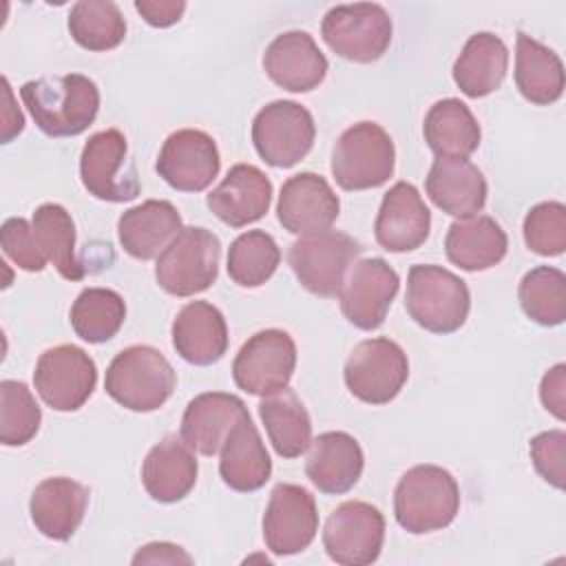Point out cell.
<instances>
[{"label":"cell","instance_id":"obj_17","mask_svg":"<svg viewBox=\"0 0 566 566\" xmlns=\"http://www.w3.org/2000/svg\"><path fill=\"white\" fill-rule=\"evenodd\" d=\"M159 177L179 192H201L219 175L217 142L199 128H181L166 137L157 164Z\"/></svg>","mask_w":566,"mask_h":566},{"label":"cell","instance_id":"obj_10","mask_svg":"<svg viewBox=\"0 0 566 566\" xmlns=\"http://www.w3.org/2000/svg\"><path fill=\"white\" fill-rule=\"evenodd\" d=\"M312 113L292 99L265 104L252 119V144L259 157L274 168L296 166L314 146Z\"/></svg>","mask_w":566,"mask_h":566},{"label":"cell","instance_id":"obj_46","mask_svg":"<svg viewBox=\"0 0 566 566\" xmlns=\"http://www.w3.org/2000/svg\"><path fill=\"white\" fill-rule=\"evenodd\" d=\"M133 564H192V557L177 544L150 542L133 555Z\"/></svg>","mask_w":566,"mask_h":566},{"label":"cell","instance_id":"obj_26","mask_svg":"<svg viewBox=\"0 0 566 566\" xmlns=\"http://www.w3.org/2000/svg\"><path fill=\"white\" fill-rule=\"evenodd\" d=\"M172 347L190 365H212L228 349V325L219 307L208 301L186 303L172 321Z\"/></svg>","mask_w":566,"mask_h":566},{"label":"cell","instance_id":"obj_39","mask_svg":"<svg viewBox=\"0 0 566 566\" xmlns=\"http://www.w3.org/2000/svg\"><path fill=\"white\" fill-rule=\"evenodd\" d=\"M281 250L265 230L241 232L228 248V276L241 287L263 285L279 268Z\"/></svg>","mask_w":566,"mask_h":566},{"label":"cell","instance_id":"obj_40","mask_svg":"<svg viewBox=\"0 0 566 566\" xmlns=\"http://www.w3.org/2000/svg\"><path fill=\"white\" fill-rule=\"evenodd\" d=\"M42 411L31 389L22 380L0 382V442L4 447H22L31 442L40 429Z\"/></svg>","mask_w":566,"mask_h":566},{"label":"cell","instance_id":"obj_3","mask_svg":"<svg viewBox=\"0 0 566 566\" xmlns=\"http://www.w3.org/2000/svg\"><path fill=\"white\" fill-rule=\"evenodd\" d=\"M177 374L168 358L150 345H130L108 365L106 394L124 409L148 413L159 409L175 391Z\"/></svg>","mask_w":566,"mask_h":566},{"label":"cell","instance_id":"obj_4","mask_svg":"<svg viewBox=\"0 0 566 566\" xmlns=\"http://www.w3.org/2000/svg\"><path fill=\"white\" fill-rule=\"evenodd\" d=\"M405 310L422 329L431 334L458 332L471 310L467 281L442 265H411L407 274Z\"/></svg>","mask_w":566,"mask_h":566},{"label":"cell","instance_id":"obj_32","mask_svg":"<svg viewBox=\"0 0 566 566\" xmlns=\"http://www.w3.org/2000/svg\"><path fill=\"white\" fill-rule=\"evenodd\" d=\"M513 75L517 91L531 104L548 106L564 93V64L559 55L524 31L517 33Z\"/></svg>","mask_w":566,"mask_h":566},{"label":"cell","instance_id":"obj_1","mask_svg":"<svg viewBox=\"0 0 566 566\" xmlns=\"http://www.w3.org/2000/svg\"><path fill=\"white\" fill-rule=\"evenodd\" d=\"M20 97L35 126L49 137L84 133L99 111V88L82 73L29 80L20 86Z\"/></svg>","mask_w":566,"mask_h":566},{"label":"cell","instance_id":"obj_43","mask_svg":"<svg viewBox=\"0 0 566 566\" xmlns=\"http://www.w3.org/2000/svg\"><path fill=\"white\" fill-rule=\"evenodd\" d=\"M528 453L533 460L535 471L555 489H564V458H566V433L562 429H551L537 433L531 444Z\"/></svg>","mask_w":566,"mask_h":566},{"label":"cell","instance_id":"obj_35","mask_svg":"<svg viewBox=\"0 0 566 566\" xmlns=\"http://www.w3.org/2000/svg\"><path fill=\"white\" fill-rule=\"evenodd\" d=\"M33 237L49 263L66 281H82L86 265L75 256V223L71 212L60 203H42L31 219Z\"/></svg>","mask_w":566,"mask_h":566},{"label":"cell","instance_id":"obj_29","mask_svg":"<svg viewBox=\"0 0 566 566\" xmlns=\"http://www.w3.org/2000/svg\"><path fill=\"white\" fill-rule=\"evenodd\" d=\"M219 475L226 486L239 493L259 491L270 480L272 460L250 413L243 416L228 433L221 447Z\"/></svg>","mask_w":566,"mask_h":566},{"label":"cell","instance_id":"obj_20","mask_svg":"<svg viewBox=\"0 0 566 566\" xmlns=\"http://www.w3.org/2000/svg\"><path fill=\"white\" fill-rule=\"evenodd\" d=\"M327 66V57L307 31H285L263 53L268 77L292 93L314 91L325 80Z\"/></svg>","mask_w":566,"mask_h":566},{"label":"cell","instance_id":"obj_42","mask_svg":"<svg viewBox=\"0 0 566 566\" xmlns=\"http://www.w3.org/2000/svg\"><path fill=\"white\" fill-rule=\"evenodd\" d=\"M0 243L2 252L24 272H42L46 265L44 254L40 252L33 228L22 217H9L4 219L0 228Z\"/></svg>","mask_w":566,"mask_h":566},{"label":"cell","instance_id":"obj_37","mask_svg":"<svg viewBox=\"0 0 566 566\" xmlns=\"http://www.w3.org/2000/svg\"><path fill=\"white\" fill-rule=\"evenodd\" d=\"M69 33L86 51H111L126 38V20L111 0H80L69 13Z\"/></svg>","mask_w":566,"mask_h":566},{"label":"cell","instance_id":"obj_41","mask_svg":"<svg viewBox=\"0 0 566 566\" xmlns=\"http://www.w3.org/2000/svg\"><path fill=\"white\" fill-rule=\"evenodd\" d=\"M524 243L539 256H559L566 250V206L542 201L524 217Z\"/></svg>","mask_w":566,"mask_h":566},{"label":"cell","instance_id":"obj_22","mask_svg":"<svg viewBox=\"0 0 566 566\" xmlns=\"http://www.w3.org/2000/svg\"><path fill=\"white\" fill-rule=\"evenodd\" d=\"M248 413L250 411L239 396L228 391H203L186 405L179 436L192 451L210 458L221 451L232 427Z\"/></svg>","mask_w":566,"mask_h":566},{"label":"cell","instance_id":"obj_47","mask_svg":"<svg viewBox=\"0 0 566 566\" xmlns=\"http://www.w3.org/2000/svg\"><path fill=\"white\" fill-rule=\"evenodd\" d=\"M2 95H4V106H2V133L0 139L2 144H9L13 137H18L24 130V115L15 106L13 91L7 77H2Z\"/></svg>","mask_w":566,"mask_h":566},{"label":"cell","instance_id":"obj_33","mask_svg":"<svg viewBox=\"0 0 566 566\" xmlns=\"http://www.w3.org/2000/svg\"><path fill=\"white\" fill-rule=\"evenodd\" d=\"M422 135L436 157L467 159L480 146V124L471 108L458 97L438 99L424 115Z\"/></svg>","mask_w":566,"mask_h":566},{"label":"cell","instance_id":"obj_6","mask_svg":"<svg viewBox=\"0 0 566 566\" xmlns=\"http://www.w3.org/2000/svg\"><path fill=\"white\" fill-rule=\"evenodd\" d=\"M360 243L340 230H321L303 234L290 245L287 263L296 281L312 294L323 298L340 296Z\"/></svg>","mask_w":566,"mask_h":566},{"label":"cell","instance_id":"obj_13","mask_svg":"<svg viewBox=\"0 0 566 566\" xmlns=\"http://www.w3.org/2000/svg\"><path fill=\"white\" fill-rule=\"evenodd\" d=\"M33 385L53 411H77L95 391L97 367L82 347L71 343L55 345L40 354Z\"/></svg>","mask_w":566,"mask_h":566},{"label":"cell","instance_id":"obj_28","mask_svg":"<svg viewBox=\"0 0 566 566\" xmlns=\"http://www.w3.org/2000/svg\"><path fill=\"white\" fill-rule=\"evenodd\" d=\"M181 214L166 199H146L122 212L117 221L119 245L139 261L155 259L181 232Z\"/></svg>","mask_w":566,"mask_h":566},{"label":"cell","instance_id":"obj_5","mask_svg":"<svg viewBox=\"0 0 566 566\" xmlns=\"http://www.w3.org/2000/svg\"><path fill=\"white\" fill-rule=\"evenodd\" d=\"M396 148L376 122H358L340 133L332 150V177L343 190L378 188L394 175Z\"/></svg>","mask_w":566,"mask_h":566},{"label":"cell","instance_id":"obj_18","mask_svg":"<svg viewBox=\"0 0 566 566\" xmlns=\"http://www.w3.org/2000/svg\"><path fill=\"white\" fill-rule=\"evenodd\" d=\"M340 212V199L329 181L316 172H296L281 186L276 219L292 234H312L327 230Z\"/></svg>","mask_w":566,"mask_h":566},{"label":"cell","instance_id":"obj_27","mask_svg":"<svg viewBox=\"0 0 566 566\" xmlns=\"http://www.w3.org/2000/svg\"><path fill=\"white\" fill-rule=\"evenodd\" d=\"M199 464L181 436H166L144 458L142 484L161 504L184 500L197 484Z\"/></svg>","mask_w":566,"mask_h":566},{"label":"cell","instance_id":"obj_23","mask_svg":"<svg viewBox=\"0 0 566 566\" xmlns=\"http://www.w3.org/2000/svg\"><path fill=\"white\" fill-rule=\"evenodd\" d=\"M88 486L77 480L55 475L42 480L29 500V513L35 528L55 542H66L80 528L86 506H88Z\"/></svg>","mask_w":566,"mask_h":566},{"label":"cell","instance_id":"obj_2","mask_svg":"<svg viewBox=\"0 0 566 566\" xmlns=\"http://www.w3.org/2000/svg\"><path fill=\"white\" fill-rule=\"evenodd\" d=\"M460 511V486L438 464H416L402 473L394 491L396 522L413 535L447 528Z\"/></svg>","mask_w":566,"mask_h":566},{"label":"cell","instance_id":"obj_36","mask_svg":"<svg viewBox=\"0 0 566 566\" xmlns=\"http://www.w3.org/2000/svg\"><path fill=\"white\" fill-rule=\"evenodd\" d=\"M73 332L93 345L111 340L126 318L124 298L108 287H86L77 294L69 312Z\"/></svg>","mask_w":566,"mask_h":566},{"label":"cell","instance_id":"obj_44","mask_svg":"<svg viewBox=\"0 0 566 566\" xmlns=\"http://www.w3.org/2000/svg\"><path fill=\"white\" fill-rule=\"evenodd\" d=\"M539 400L546 411L557 420L566 418V365L557 363L551 367L539 382Z\"/></svg>","mask_w":566,"mask_h":566},{"label":"cell","instance_id":"obj_7","mask_svg":"<svg viewBox=\"0 0 566 566\" xmlns=\"http://www.w3.org/2000/svg\"><path fill=\"white\" fill-rule=\"evenodd\" d=\"M221 243L214 232L188 226L164 248L155 263L157 285L172 296L206 292L219 276Z\"/></svg>","mask_w":566,"mask_h":566},{"label":"cell","instance_id":"obj_11","mask_svg":"<svg viewBox=\"0 0 566 566\" xmlns=\"http://www.w3.org/2000/svg\"><path fill=\"white\" fill-rule=\"evenodd\" d=\"M82 186L95 199L122 203L139 195V177L128 157V142L122 130L106 128L93 133L80 155Z\"/></svg>","mask_w":566,"mask_h":566},{"label":"cell","instance_id":"obj_9","mask_svg":"<svg viewBox=\"0 0 566 566\" xmlns=\"http://www.w3.org/2000/svg\"><path fill=\"white\" fill-rule=\"evenodd\" d=\"M409 360L405 349L387 338H365L347 356L343 367L345 387L354 398L367 405H387L405 387Z\"/></svg>","mask_w":566,"mask_h":566},{"label":"cell","instance_id":"obj_15","mask_svg":"<svg viewBox=\"0 0 566 566\" xmlns=\"http://www.w3.org/2000/svg\"><path fill=\"white\" fill-rule=\"evenodd\" d=\"M318 531L314 495L301 484L281 482L272 489L263 513V542L281 557L305 551Z\"/></svg>","mask_w":566,"mask_h":566},{"label":"cell","instance_id":"obj_8","mask_svg":"<svg viewBox=\"0 0 566 566\" xmlns=\"http://www.w3.org/2000/svg\"><path fill=\"white\" fill-rule=\"evenodd\" d=\"M391 18L376 2L332 7L321 22L325 44L343 60L369 64L380 60L391 44Z\"/></svg>","mask_w":566,"mask_h":566},{"label":"cell","instance_id":"obj_34","mask_svg":"<svg viewBox=\"0 0 566 566\" xmlns=\"http://www.w3.org/2000/svg\"><path fill=\"white\" fill-rule=\"evenodd\" d=\"M259 416L276 455L292 460L303 455L312 444V420L292 389H281L263 396Z\"/></svg>","mask_w":566,"mask_h":566},{"label":"cell","instance_id":"obj_25","mask_svg":"<svg viewBox=\"0 0 566 566\" xmlns=\"http://www.w3.org/2000/svg\"><path fill=\"white\" fill-rule=\"evenodd\" d=\"M365 455L347 431H325L310 444L305 460L307 480L327 495H343L356 486L363 475Z\"/></svg>","mask_w":566,"mask_h":566},{"label":"cell","instance_id":"obj_30","mask_svg":"<svg viewBox=\"0 0 566 566\" xmlns=\"http://www.w3.org/2000/svg\"><path fill=\"white\" fill-rule=\"evenodd\" d=\"M509 250V237L489 214L458 219L444 237L447 259L464 272H482L497 265Z\"/></svg>","mask_w":566,"mask_h":566},{"label":"cell","instance_id":"obj_21","mask_svg":"<svg viewBox=\"0 0 566 566\" xmlns=\"http://www.w3.org/2000/svg\"><path fill=\"white\" fill-rule=\"evenodd\" d=\"M272 201L270 177L252 164H234L223 181L206 197L210 212L230 228L263 219Z\"/></svg>","mask_w":566,"mask_h":566},{"label":"cell","instance_id":"obj_14","mask_svg":"<svg viewBox=\"0 0 566 566\" xmlns=\"http://www.w3.org/2000/svg\"><path fill=\"white\" fill-rule=\"evenodd\" d=\"M385 542V517L380 509L363 500L338 504L323 528V546L340 566H367L380 557Z\"/></svg>","mask_w":566,"mask_h":566},{"label":"cell","instance_id":"obj_12","mask_svg":"<svg viewBox=\"0 0 566 566\" xmlns=\"http://www.w3.org/2000/svg\"><path fill=\"white\" fill-rule=\"evenodd\" d=\"M296 369V343L285 329L252 334L232 360L234 385L250 396H270L290 385Z\"/></svg>","mask_w":566,"mask_h":566},{"label":"cell","instance_id":"obj_24","mask_svg":"<svg viewBox=\"0 0 566 566\" xmlns=\"http://www.w3.org/2000/svg\"><path fill=\"white\" fill-rule=\"evenodd\" d=\"M424 190L436 208L458 219L475 217L489 195L482 170L462 157H436Z\"/></svg>","mask_w":566,"mask_h":566},{"label":"cell","instance_id":"obj_38","mask_svg":"<svg viewBox=\"0 0 566 566\" xmlns=\"http://www.w3.org/2000/svg\"><path fill=\"white\" fill-rule=\"evenodd\" d=\"M517 298L533 323L562 325L566 318V274L553 265H537L522 276Z\"/></svg>","mask_w":566,"mask_h":566},{"label":"cell","instance_id":"obj_45","mask_svg":"<svg viewBox=\"0 0 566 566\" xmlns=\"http://www.w3.org/2000/svg\"><path fill=\"white\" fill-rule=\"evenodd\" d=\"M135 11L157 29L172 27L186 11L184 0H135Z\"/></svg>","mask_w":566,"mask_h":566},{"label":"cell","instance_id":"obj_31","mask_svg":"<svg viewBox=\"0 0 566 566\" xmlns=\"http://www.w3.org/2000/svg\"><path fill=\"white\" fill-rule=\"evenodd\" d=\"M509 71V49L491 31L473 33L453 62V82L467 97H486L497 91Z\"/></svg>","mask_w":566,"mask_h":566},{"label":"cell","instance_id":"obj_19","mask_svg":"<svg viewBox=\"0 0 566 566\" xmlns=\"http://www.w3.org/2000/svg\"><path fill=\"white\" fill-rule=\"evenodd\" d=\"M431 230V212L418 188L409 181H396L380 201L374 237L387 252H411L420 248Z\"/></svg>","mask_w":566,"mask_h":566},{"label":"cell","instance_id":"obj_16","mask_svg":"<svg viewBox=\"0 0 566 566\" xmlns=\"http://www.w3.org/2000/svg\"><path fill=\"white\" fill-rule=\"evenodd\" d=\"M398 272L380 256L363 259L352 265L340 290V312L358 329L380 327L398 294Z\"/></svg>","mask_w":566,"mask_h":566}]
</instances>
